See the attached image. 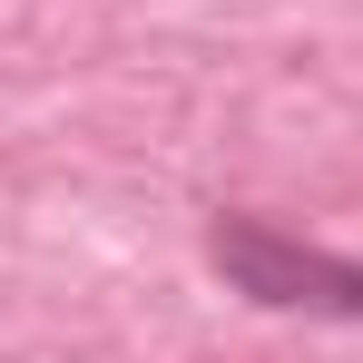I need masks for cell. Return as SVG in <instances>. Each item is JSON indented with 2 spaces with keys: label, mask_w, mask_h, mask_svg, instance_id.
<instances>
[{
  "label": "cell",
  "mask_w": 363,
  "mask_h": 363,
  "mask_svg": "<svg viewBox=\"0 0 363 363\" xmlns=\"http://www.w3.org/2000/svg\"><path fill=\"white\" fill-rule=\"evenodd\" d=\"M206 265H216V285L245 304H265V314H304V324H363V255L344 245H314L295 226H275V216H206Z\"/></svg>",
  "instance_id": "obj_1"
}]
</instances>
